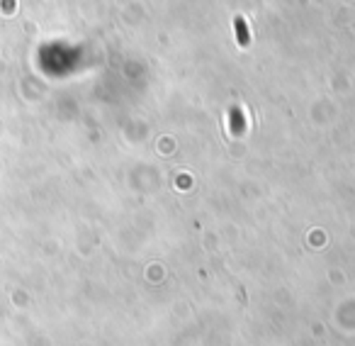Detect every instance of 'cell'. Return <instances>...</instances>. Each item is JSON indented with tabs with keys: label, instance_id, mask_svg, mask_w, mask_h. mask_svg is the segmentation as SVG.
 I'll list each match as a JSON object with an SVG mask.
<instances>
[{
	"label": "cell",
	"instance_id": "cell-1",
	"mask_svg": "<svg viewBox=\"0 0 355 346\" xmlns=\"http://www.w3.org/2000/svg\"><path fill=\"white\" fill-rule=\"evenodd\" d=\"M234 25H236L239 42H241V44L246 47L248 44V30H246V22H243V17H236V20H234Z\"/></svg>",
	"mask_w": 355,
	"mask_h": 346
}]
</instances>
